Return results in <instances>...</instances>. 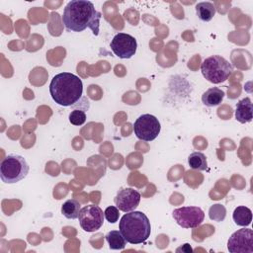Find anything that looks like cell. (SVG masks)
I'll return each instance as SVG.
<instances>
[{
	"mask_svg": "<svg viewBox=\"0 0 253 253\" xmlns=\"http://www.w3.org/2000/svg\"><path fill=\"white\" fill-rule=\"evenodd\" d=\"M101 13L87 0H71L63 11L62 23L67 32H82L89 28L95 36L99 34Z\"/></svg>",
	"mask_w": 253,
	"mask_h": 253,
	"instance_id": "6da1fadb",
	"label": "cell"
},
{
	"mask_svg": "<svg viewBox=\"0 0 253 253\" xmlns=\"http://www.w3.org/2000/svg\"><path fill=\"white\" fill-rule=\"evenodd\" d=\"M49 93L56 104L62 107L73 106L82 96V80L70 72L58 73L51 79Z\"/></svg>",
	"mask_w": 253,
	"mask_h": 253,
	"instance_id": "7a4b0ae2",
	"label": "cell"
},
{
	"mask_svg": "<svg viewBox=\"0 0 253 253\" xmlns=\"http://www.w3.org/2000/svg\"><path fill=\"white\" fill-rule=\"evenodd\" d=\"M119 228L126 242L130 244L143 243L151 232V225L145 213L132 211L125 213L119 223Z\"/></svg>",
	"mask_w": 253,
	"mask_h": 253,
	"instance_id": "3957f363",
	"label": "cell"
},
{
	"mask_svg": "<svg viewBox=\"0 0 253 253\" xmlns=\"http://www.w3.org/2000/svg\"><path fill=\"white\" fill-rule=\"evenodd\" d=\"M201 71L209 82L219 84L227 80L233 71V67L221 55H211L204 59L201 65Z\"/></svg>",
	"mask_w": 253,
	"mask_h": 253,
	"instance_id": "277c9868",
	"label": "cell"
},
{
	"mask_svg": "<svg viewBox=\"0 0 253 253\" xmlns=\"http://www.w3.org/2000/svg\"><path fill=\"white\" fill-rule=\"evenodd\" d=\"M26 159L18 154H8L0 163V178L6 184H15L29 173Z\"/></svg>",
	"mask_w": 253,
	"mask_h": 253,
	"instance_id": "5b68a950",
	"label": "cell"
},
{
	"mask_svg": "<svg viewBox=\"0 0 253 253\" xmlns=\"http://www.w3.org/2000/svg\"><path fill=\"white\" fill-rule=\"evenodd\" d=\"M160 129L161 126L158 119L150 114L139 116L133 124L135 136L143 141L154 140L158 136Z\"/></svg>",
	"mask_w": 253,
	"mask_h": 253,
	"instance_id": "8992f818",
	"label": "cell"
},
{
	"mask_svg": "<svg viewBox=\"0 0 253 253\" xmlns=\"http://www.w3.org/2000/svg\"><path fill=\"white\" fill-rule=\"evenodd\" d=\"M173 218L183 228H195L201 225L205 218V212L199 207H182L172 212Z\"/></svg>",
	"mask_w": 253,
	"mask_h": 253,
	"instance_id": "52a82bcc",
	"label": "cell"
},
{
	"mask_svg": "<svg viewBox=\"0 0 253 253\" xmlns=\"http://www.w3.org/2000/svg\"><path fill=\"white\" fill-rule=\"evenodd\" d=\"M104 212L99 206L88 205L81 209L78 220L81 228L86 232H94L100 229L104 222Z\"/></svg>",
	"mask_w": 253,
	"mask_h": 253,
	"instance_id": "ba28073f",
	"label": "cell"
},
{
	"mask_svg": "<svg viewBox=\"0 0 253 253\" xmlns=\"http://www.w3.org/2000/svg\"><path fill=\"white\" fill-rule=\"evenodd\" d=\"M110 47L118 57L128 59L134 55L137 48V42L131 35L119 33L112 39Z\"/></svg>",
	"mask_w": 253,
	"mask_h": 253,
	"instance_id": "9c48e42d",
	"label": "cell"
},
{
	"mask_svg": "<svg viewBox=\"0 0 253 253\" xmlns=\"http://www.w3.org/2000/svg\"><path fill=\"white\" fill-rule=\"evenodd\" d=\"M227 249L230 253H252L253 231L250 228H241L232 233L227 241Z\"/></svg>",
	"mask_w": 253,
	"mask_h": 253,
	"instance_id": "30bf717a",
	"label": "cell"
},
{
	"mask_svg": "<svg viewBox=\"0 0 253 253\" xmlns=\"http://www.w3.org/2000/svg\"><path fill=\"white\" fill-rule=\"evenodd\" d=\"M140 193L132 188H124L121 189L115 199L114 202L119 211L124 212H128L134 211L140 202Z\"/></svg>",
	"mask_w": 253,
	"mask_h": 253,
	"instance_id": "8fae6325",
	"label": "cell"
},
{
	"mask_svg": "<svg viewBox=\"0 0 253 253\" xmlns=\"http://www.w3.org/2000/svg\"><path fill=\"white\" fill-rule=\"evenodd\" d=\"M252 112H253V106H252L251 99L249 97H246L240 100L236 104L235 119L241 124L250 123L253 118Z\"/></svg>",
	"mask_w": 253,
	"mask_h": 253,
	"instance_id": "7c38bea8",
	"label": "cell"
},
{
	"mask_svg": "<svg viewBox=\"0 0 253 253\" xmlns=\"http://www.w3.org/2000/svg\"><path fill=\"white\" fill-rule=\"evenodd\" d=\"M224 95V91L220 88L211 87L202 95V102L207 107H214L222 102Z\"/></svg>",
	"mask_w": 253,
	"mask_h": 253,
	"instance_id": "4fadbf2b",
	"label": "cell"
},
{
	"mask_svg": "<svg viewBox=\"0 0 253 253\" xmlns=\"http://www.w3.org/2000/svg\"><path fill=\"white\" fill-rule=\"evenodd\" d=\"M232 218L235 224L246 227L252 221V211L249 208L245 206H239L234 209Z\"/></svg>",
	"mask_w": 253,
	"mask_h": 253,
	"instance_id": "5bb4252c",
	"label": "cell"
},
{
	"mask_svg": "<svg viewBox=\"0 0 253 253\" xmlns=\"http://www.w3.org/2000/svg\"><path fill=\"white\" fill-rule=\"evenodd\" d=\"M196 13L200 20L209 22L215 15V7L211 2H200L196 5Z\"/></svg>",
	"mask_w": 253,
	"mask_h": 253,
	"instance_id": "9a60e30c",
	"label": "cell"
},
{
	"mask_svg": "<svg viewBox=\"0 0 253 253\" xmlns=\"http://www.w3.org/2000/svg\"><path fill=\"white\" fill-rule=\"evenodd\" d=\"M81 211V205L80 203L75 200V199H71V200H67L65 203H63V205L61 206V213L69 219H75L78 218L79 212Z\"/></svg>",
	"mask_w": 253,
	"mask_h": 253,
	"instance_id": "2e32d148",
	"label": "cell"
},
{
	"mask_svg": "<svg viewBox=\"0 0 253 253\" xmlns=\"http://www.w3.org/2000/svg\"><path fill=\"white\" fill-rule=\"evenodd\" d=\"M106 240L112 250L124 249L126 245V240L120 230H111L106 235Z\"/></svg>",
	"mask_w": 253,
	"mask_h": 253,
	"instance_id": "e0dca14e",
	"label": "cell"
},
{
	"mask_svg": "<svg viewBox=\"0 0 253 253\" xmlns=\"http://www.w3.org/2000/svg\"><path fill=\"white\" fill-rule=\"evenodd\" d=\"M188 164L190 168L199 171H204L208 168V161L206 155L199 151H195L189 155Z\"/></svg>",
	"mask_w": 253,
	"mask_h": 253,
	"instance_id": "ac0fdd59",
	"label": "cell"
},
{
	"mask_svg": "<svg viewBox=\"0 0 253 253\" xmlns=\"http://www.w3.org/2000/svg\"><path fill=\"white\" fill-rule=\"evenodd\" d=\"M209 216L211 220L220 222L226 216V209L221 204H214L209 210Z\"/></svg>",
	"mask_w": 253,
	"mask_h": 253,
	"instance_id": "d6986e66",
	"label": "cell"
},
{
	"mask_svg": "<svg viewBox=\"0 0 253 253\" xmlns=\"http://www.w3.org/2000/svg\"><path fill=\"white\" fill-rule=\"evenodd\" d=\"M69 122L74 126H81L86 122V114L82 110H73L69 114Z\"/></svg>",
	"mask_w": 253,
	"mask_h": 253,
	"instance_id": "ffe728a7",
	"label": "cell"
},
{
	"mask_svg": "<svg viewBox=\"0 0 253 253\" xmlns=\"http://www.w3.org/2000/svg\"><path fill=\"white\" fill-rule=\"evenodd\" d=\"M104 215L105 218L110 222V223H116L119 220V209L117 207L114 206H110L108 207L105 211H104Z\"/></svg>",
	"mask_w": 253,
	"mask_h": 253,
	"instance_id": "44dd1931",
	"label": "cell"
}]
</instances>
